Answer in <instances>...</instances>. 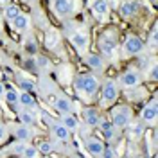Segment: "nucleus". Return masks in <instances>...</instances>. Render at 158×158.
<instances>
[{"label": "nucleus", "mask_w": 158, "mask_h": 158, "mask_svg": "<svg viewBox=\"0 0 158 158\" xmlns=\"http://www.w3.org/2000/svg\"><path fill=\"white\" fill-rule=\"evenodd\" d=\"M63 32L69 38L70 45L79 54H86L90 49V29L85 23H77L76 20H65L63 22Z\"/></svg>", "instance_id": "1"}, {"label": "nucleus", "mask_w": 158, "mask_h": 158, "mask_svg": "<svg viewBox=\"0 0 158 158\" xmlns=\"http://www.w3.org/2000/svg\"><path fill=\"white\" fill-rule=\"evenodd\" d=\"M99 86H101V79L94 72H81L72 77V88L83 99H88V101L95 99L99 94Z\"/></svg>", "instance_id": "2"}, {"label": "nucleus", "mask_w": 158, "mask_h": 158, "mask_svg": "<svg viewBox=\"0 0 158 158\" xmlns=\"http://www.w3.org/2000/svg\"><path fill=\"white\" fill-rule=\"evenodd\" d=\"M97 47L101 50V56L104 59L113 58L117 54V49H118V31L115 27L104 29L97 38Z\"/></svg>", "instance_id": "3"}, {"label": "nucleus", "mask_w": 158, "mask_h": 158, "mask_svg": "<svg viewBox=\"0 0 158 158\" xmlns=\"http://www.w3.org/2000/svg\"><path fill=\"white\" fill-rule=\"evenodd\" d=\"M81 7V0H50V11L59 20H72L76 18Z\"/></svg>", "instance_id": "4"}, {"label": "nucleus", "mask_w": 158, "mask_h": 158, "mask_svg": "<svg viewBox=\"0 0 158 158\" xmlns=\"http://www.w3.org/2000/svg\"><path fill=\"white\" fill-rule=\"evenodd\" d=\"M118 95H120V86H118L117 79L108 77L101 83V86H99V104H101V108L111 106L118 99Z\"/></svg>", "instance_id": "5"}, {"label": "nucleus", "mask_w": 158, "mask_h": 158, "mask_svg": "<svg viewBox=\"0 0 158 158\" xmlns=\"http://www.w3.org/2000/svg\"><path fill=\"white\" fill-rule=\"evenodd\" d=\"M135 118V113H133V108L128 106V104H118V106H113L110 110V122L118 128L120 131L126 129L133 122Z\"/></svg>", "instance_id": "6"}, {"label": "nucleus", "mask_w": 158, "mask_h": 158, "mask_svg": "<svg viewBox=\"0 0 158 158\" xmlns=\"http://www.w3.org/2000/svg\"><path fill=\"white\" fill-rule=\"evenodd\" d=\"M122 58H137L138 54H142L146 50V43L138 34L128 32L122 40Z\"/></svg>", "instance_id": "7"}, {"label": "nucleus", "mask_w": 158, "mask_h": 158, "mask_svg": "<svg viewBox=\"0 0 158 158\" xmlns=\"http://www.w3.org/2000/svg\"><path fill=\"white\" fill-rule=\"evenodd\" d=\"M88 11L95 18V22L101 25L108 23L110 18H111V9L104 0H88Z\"/></svg>", "instance_id": "8"}, {"label": "nucleus", "mask_w": 158, "mask_h": 158, "mask_svg": "<svg viewBox=\"0 0 158 158\" xmlns=\"http://www.w3.org/2000/svg\"><path fill=\"white\" fill-rule=\"evenodd\" d=\"M142 81H144V76H142V72L138 69H126L120 76H118L117 83L120 88L124 90H129V88H135V86H140L142 85Z\"/></svg>", "instance_id": "9"}, {"label": "nucleus", "mask_w": 158, "mask_h": 158, "mask_svg": "<svg viewBox=\"0 0 158 158\" xmlns=\"http://www.w3.org/2000/svg\"><path fill=\"white\" fill-rule=\"evenodd\" d=\"M9 133L15 137V140L31 144V140L36 137L40 131L34 128V126H29V124H15L13 128H9Z\"/></svg>", "instance_id": "10"}, {"label": "nucleus", "mask_w": 158, "mask_h": 158, "mask_svg": "<svg viewBox=\"0 0 158 158\" xmlns=\"http://www.w3.org/2000/svg\"><path fill=\"white\" fill-rule=\"evenodd\" d=\"M43 118H47L49 122V133H50V137H52V140H58V142H65V144H69L70 142V133L69 129L65 128L59 120H52V118L49 117V115H43Z\"/></svg>", "instance_id": "11"}, {"label": "nucleus", "mask_w": 158, "mask_h": 158, "mask_svg": "<svg viewBox=\"0 0 158 158\" xmlns=\"http://www.w3.org/2000/svg\"><path fill=\"white\" fill-rule=\"evenodd\" d=\"M97 128L101 129L102 138H104L106 144H113V146H115V142H118L120 137H122V131H120L118 128H115L108 118H104V117H101V122H99Z\"/></svg>", "instance_id": "12"}, {"label": "nucleus", "mask_w": 158, "mask_h": 158, "mask_svg": "<svg viewBox=\"0 0 158 158\" xmlns=\"http://www.w3.org/2000/svg\"><path fill=\"white\" fill-rule=\"evenodd\" d=\"M52 108H54V111L58 115H61V113H74L76 104H74V101L69 95H65L61 92H56V95L52 97Z\"/></svg>", "instance_id": "13"}, {"label": "nucleus", "mask_w": 158, "mask_h": 158, "mask_svg": "<svg viewBox=\"0 0 158 158\" xmlns=\"http://www.w3.org/2000/svg\"><path fill=\"white\" fill-rule=\"evenodd\" d=\"M158 117V108H156V97H153L149 102H146L140 108V122H144V126H155Z\"/></svg>", "instance_id": "14"}, {"label": "nucleus", "mask_w": 158, "mask_h": 158, "mask_svg": "<svg viewBox=\"0 0 158 158\" xmlns=\"http://www.w3.org/2000/svg\"><path fill=\"white\" fill-rule=\"evenodd\" d=\"M83 63L88 67L94 74L95 72H104L106 70V67H108V61L102 58L101 54H97V52H86V54H83Z\"/></svg>", "instance_id": "15"}, {"label": "nucleus", "mask_w": 158, "mask_h": 158, "mask_svg": "<svg viewBox=\"0 0 158 158\" xmlns=\"http://www.w3.org/2000/svg\"><path fill=\"white\" fill-rule=\"evenodd\" d=\"M117 9L122 18L131 20V18H135V16H138V13L142 11V2L140 0H120Z\"/></svg>", "instance_id": "16"}, {"label": "nucleus", "mask_w": 158, "mask_h": 158, "mask_svg": "<svg viewBox=\"0 0 158 158\" xmlns=\"http://www.w3.org/2000/svg\"><path fill=\"white\" fill-rule=\"evenodd\" d=\"M83 144H85V149L88 151L90 156L101 158V155H102V149H104V142H102L101 138L94 137V135L90 133V135H86V137H83Z\"/></svg>", "instance_id": "17"}, {"label": "nucleus", "mask_w": 158, "mask_h": 158, "mask_svg": "<svg viewBox=\"0 0 158 158\" xmlns=\"http://www.w3.org/2000/svg\"><path fill=\"white\" fill-rule=\"evenodd\" d=\"M101 111L97 108H94V106H85L83 111H81V118H83V124L86 126V128L94 129L99 126V122H101Z\"/></svg>", "instance_id": "18"}, {"label": "nucleus", "mask_w": 158, "mask_h": 158, "mask_svg": "<svg viewBox=\"0 0 158 158\" xmlns=\"http://www.w3.org/2000/svg\"><path fill=\"white\" fill-rule=\"evenodd\" d=\"M11 29L16 32H31L32 29V16L27 13H20L15 20H11Z\"/></svg>", "instance_id": "19"}, {"label": "nucleus", "mask_w": 158, "mask_h": 158, "mask_svg": "<svg viewBox=\"0 0 158 158\" xmlns=\"http://www.w3.org/2000/svg\"><path fill=\"white\" fill-rule=\"evenodd\" d=\"M22 50L27 54V56H36L40 52V43L36 36L32 34V32H25V36H23V41H22Z\"/></svg>", "instance_id": "20"}, {"label": "nucleus", "mask_w": 158, "mask_h": 158, "mask_svg": "<svg viewBox=\"0 0 158 158\" xmlns=\"http://www.w3.org/2000/svg\"><path fill=\"white\" fill-rule=\"evenodd\" d=\"M16 117H18L20 124L36 126V122H38V113H36V108H18V110H16Z\"/></svg>", "instance_id": "21"}, {"label": "nucleus", "mask_w": 158, "mask_h": 158, "mask_svg": "<svg viewBox=\"0 0 158 158\" xmlns=\"http://www.w3.org/2000/svg\"><path fill=\"white\" fill-rule=\"evenodd\" d=\"M25 146H27L25 142H20V140H13V142H9V144H7L6 148L0 149V158H6V156H20Z\"/></svg>", "instance_id": "22"}, {"label": "nucleus", "mask_w": 158, "mask_h": 158, "mask_svg": "<svg viewBox=\"0 0 158 158\" xmlns=\"http://www.w3.org/2000/svg\"><path fill=\"white\" fill-rule=\"evenodd\" d=\"M61 32H59L58 29H52V27H49V31L45 32V38H43V43H45V47L49 50H56L61 45Z\"/></svg>", "instance_id": "23"}, {"label": "nucleus", "mask_w": 158, "mask_h": 158, "mask_svg": "<svg viewBox=\"0 0 158 158\" xmlns=\"http://www.w3.org/2000/svg\"><path fill=\"white\" fill-rule=\"evenodd\" d=\"M59 122L69 129L70 133H77L79 126H81V122H79V118L76 113H61L59 115Z\"/></svg>", "instance_id": "24"}, {"label": "nucleus", "mask_w": 158, "mask_h": 158, "mask_svg": "<svg viewBox=\"0 0 158 158\" xmlns=\"http://www.w3.org/2000/svg\"><path fill=\"white\" fill-rule=\"evenodd\" d=\"M126 129H128V138L129 140H138V138L144 137L146 126H144V122H140V120H135V118H133V122H131Z\"/></svg>", "instance_id": "25"}, {"label": "nucleus", "mask_w": 158, "mask_h": 158, "mask_svg": "<svg viewBox=\"0 0 158 158\" xmlns=\"http://www.w3.org/2000/svg\"><path fill=\"white\" fill-rule=\"evenodd\" d=\"M155 61H156L155 54H151V52H148V50H144L142 54H138V56H137V63H138L137 69L140 70L142 74H144V72H146V70H148L149 67L155 63Z\"/></svg>", "instance_id": "26"}, {"label": "nucleus", "mask_w": 158, "mask_h": 158, "mask_svg": "<svg viewBox=\"0 0 158 158\" xmlns=\"http://www.w3.org/2000/svg\"><path fill=\"white\" fill-rule=\"evenodd\" d=\"M16 83L20 85L22 92H29V94H34V95H36V83H34L32 79H29L27 76L16 74Z\"/></svg>", "instance_id": "27"}, {"label": "nucleus", "mask_w": 158, "mask_h": 158, "mask_svg": "<svg viewBox=\"0 0 158 158\" xmlns=\"http://www.w3.org/2000/svg\"><path fill=\"white\" fill-rule=\"evenodd\" d=\"M4 101L9 104V106H13L15 108V111L20 108V90L16 88H6V94H4Z\"/></svg>", "instance_id": "28"}, {"label": "nucleus", "mask_w": 158, "mask_h": 158, "mask_svg": "<svg viewBox=\"0 0 158 158\" xmlns=\"http://www.w3.org/2000/svg\"><path fill=\"white\" fill-rule=\"evenodd\" d=\"M20 108H38V101L34 97V94L29 92H22L20 90Z\"/></svg>", "instance_id": "29"}, {"label": "nucleus", "mask_w": 158, "mask_h": 158, "mask_svg": "<svg viewBox=\"0 0 158 158\" xmlns=\"http://www.w3.org/2000/svg\"><path fill=\"white\" fill-rule=\"evenodd\" d=\"M126 94V97L129 101H133V102H138V101H142V99L148 97V90L146 88H140V86H135V88H129L124 92Z\"/></svg>", "instance_id": "30"}, {"label": "nucleus", "mask_w": 158, "mask_h": 158, "mask_svg": "<svg viewBox=\"0 0 158 158\" xmlns=\"http://www.w3.org/2000/svg\"><path fill=\"white\" fill-rule=\"evenodd\" d=\"M20 13H22V7H20L18 4H13V2H11V4H7V6L2 9V16L7 20V22H11V20L16 18Z\"/></svg>", "instance_id": "31"}, {"label": "nucleus", "mask_w": 158, "mask_h": 158, "mask_svg": "<svg viewBox=\"0 0 158 158\" xmlns=\"http://www.w3.org/2000/svg\"><path fill=\"white\" fill-rule=\"evenodd\" d=\"M149 49L151 54H156V23L153 25V31H151V34H149L148 41H146V50Z\"/></svg>", "instance_id": "32"}, {"label": "nucleus", "mask_w": 158, "mask_h": 158, "mask_svg": "<svg viewBox=\"0 0 158 158\" xmlns=\"http://www.w3.org/2000/svg\"><path fill=\"white\" fill-rule=\"evenodd\" d=\"M36 148H38V153H40V155H43V156H49L50 153L54 151L52 140H41V142H40Z\"/></svg>", "instance_id": "33"}, {"label": "nucleus", "mask_w": 158, "mask_h": 158, "mask_svg": "<svg viewBox=\"0 0 158 158\" xmlns=\"http://www.w3.org/2000/svg\"><path fill=\"white\" fill-rule=\"evenodd\" d=\"M20 156L23 158H38L40 153H38V148L36 146H32V144H27L25 148H23V151H22V155Z\"/></svg>", "instance_id": "34"}, {"label": "nucleus", "mask_w": 158, "mask_h": 158, "mask_svg": "<svg viewBox=\"0 0 158 158\" xmlns=\"http://www.w3.org/2000/svg\"><path fill=\"white\" fill-rule=\"evenodd\" d=\"M156 72H158V65H156V61H155V63H153V65H151V67H149V69L144 72V74H142V76L148 79V81L155 83V81L158 79V74H156Z\"/></svg>", "instance_id": "35"}, {"label": "nucleus", "mask_w": 158, "mask_h": 158, "mask_svg": "<svg viewBox=\"0 0 158 158\" xmlns=\"http://www.w3.org/2000/svg\"><path fill=\"white\" fill-rule=\"evenodd\" d=\"M117 156H118V153H117V149H115V146L113 144H104L101 158H117Z\"/></svg>", "instance_id": "36"}, {"label": "nucleus", "mask_w": 158, "mask_h": 158, "mask_svg": "<svg viewBox=\"0 0 158 158\" xmlns=\"http://www.w3.org/2000/svg\"><path fill=\"white\" fill-rule=\"evenodd\" d=\"M11 133H9V126L7 124H4V122H0V146L2 144H6L7 140H9Z\"/></svg>", "instance_id": "37"}, {"label": "nucleus", "mask_w": 158, "mask_h": 158, "mask_svg": "<svg viewBox=\"0 0 158 158\" xmlns=\"http://www.w3.org/2000/svg\"><path fill=\"white\" fill-rule=\"evenodd\" d=\"M104 2L110 6V9H117L118 4H120V0H104Z\"/></svg>", "instance_id": "38"}, {"label": "nucleus", "mask_w": 158, "mask_h": 158, "mask_svg": "<svg viewBox=\"0 0 158 158\" xmlns=\"http://www.w3.org/2000/svg\"><path fill=\"white\" fill-rule=\"evenodd\" d=\"M6 88H7V86H6V85H4V83L0 81V99L4 97V94H6Z\"/></svg>", "instance_id": "39"}, {"label": "nucleus", "mask_w": 158, "mask_h": 158, "mask_svg": "<svg viewBox=\"0 0 158 158\" xmlns=\"http://www.w3.org/2000/svg\"><path fill=\"white\" fill-rule=\"evenodd\" d=\"M7 4H11V0H0V7H2V9H4Z\"/></svg>", "instance_id": "40"}, {"label": "nucleus", "mask_w": 158, "mask_h": 158, "mask_svg": "<svg viewBox=\"0 0 158 158\" xmlns=\"http://www.w3.org/2000/svg\"><path fill=\"white\" fill-rule=\"evenodd\" d=\"M0 122H4V111H2V108H0Z\"/></svg>", "instance_id": "41"}, {"label": "nucleus", "mask_w": 158, "mask_h": 158, "mask_svg": "<svg viewBox=\"0 0 158 158\" xmlns=\"http://www.w3.org/2000/svg\"><path fill=\"white\" fill-rule=\"evenodd\" d=\"M2 18H4V16H2V11H0V27H2Z\"/></svg>", "instance_id": "42"}, {"label": "nucleus", "mask_w": 158, "mask_h": 158, "mask_svg": "<svg viewBox=\"0 0 158 158\" xmlns=\"http://www.w3.org/2000/svg\"><path fill=\"white\" fill-rule=\"evenodd\" d=\"M72 158H85V156H81V155H74Z\"/></svg>", "instance_id": "43"}, {"label": "nucleus", "mask_w": 158, "mask_h": 158, "mask_svg": "<svg viewBox=\"0 0 158 158\" xmlns=\"http://www.w3.org/2000/svg\"><path fill=\"white\" fill-rule=\"evenodd\" d=\"M117 158H129L128 155H122V156H117Z\"/></svg>", "instance_id": "44"}, {"label": "nucleus", "mask_w": 158, "mask_h": 158, "mask_svg": "<svg viewBox=\"0 0 158 158\" xmlns=\"http://www.w3.org/2000/svg\"><path fill=\"white\" fill-rule=\"evenodd\" d=\"M135 158H146V156H135Z\"/></svg>", "instance_id": "45"}, {"label": "nucleus", "mask_w": 158, "mask_h": 158, "mask_svg": "<svg viewBox=\"0 0 158 158\" xmlns=\"http://www.w3.org/2000/svg\"><path fill=\"white\" fill-rule=\"evenodd\" d=\"M0 77H2V70H0Z\"/></svg>", "instance_id": "46"}, {"label": "nucleus", "mask_w": 158, "mask_h": 158, "mask_svg": "<svg viewBox=\"0 0 158 158\" xmlns=\"http://www.w3.org/2000/svg\"><path fill=\"white\" fill-rule=\"evenodd\" d=\"M18 158H23V156H18Z\"/></svg>", "instance_id": "47"}, {"label": "nucleus", "mask_w": 158, "mask_h": 158, "mask_svg": "<svg viewBox=\"0 0 158 158\" xmlns=\"http://www.w3.org/2000/svg\"><path fill=\"white\" fill-rule=\"evenodd\" d=\"M45 158H49V156H45Z\"/></svg>", "instance_id": "48"}]
</instances>
